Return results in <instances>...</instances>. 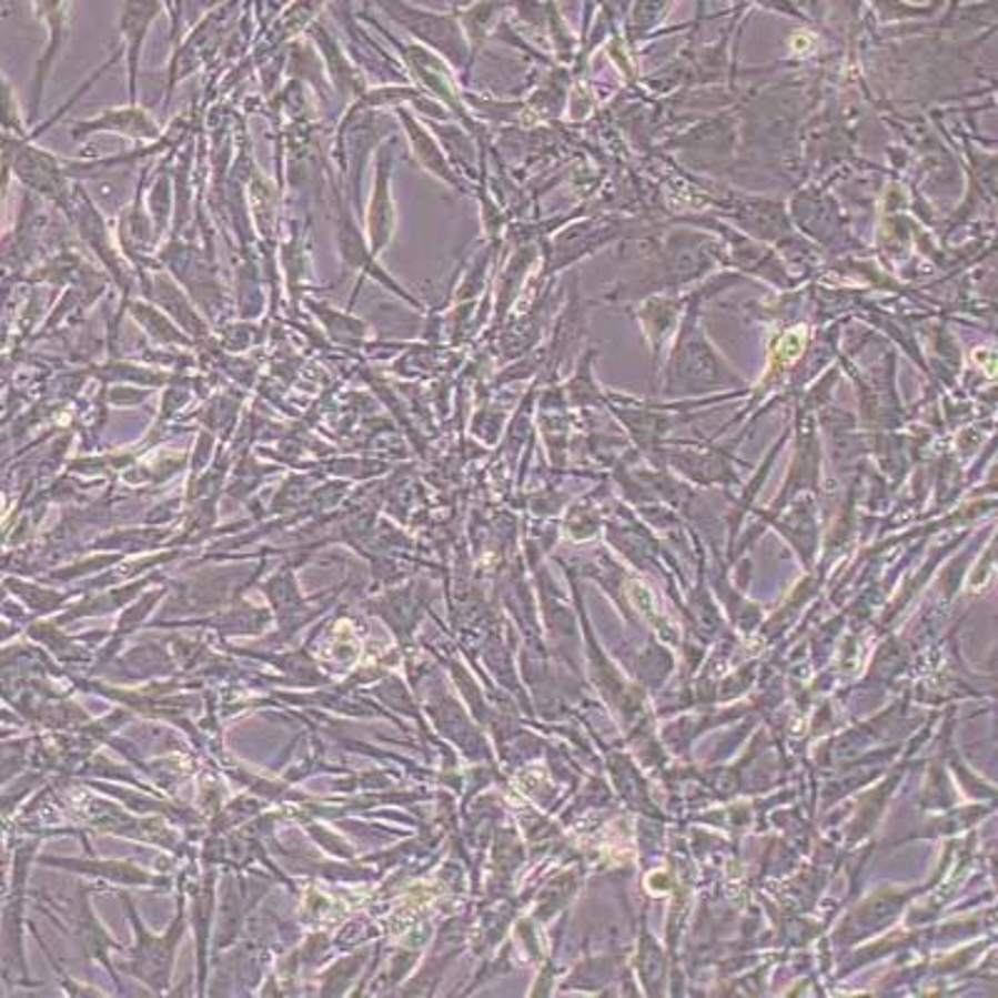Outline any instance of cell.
<instances>
[{
    "label": "cell",
    "instance_id": "1",
    "mask_svg": "<svg viewBox=\"0 0 998 998\" xmlns=\"http://www.w3.org/2000/svg\"><path fill=\"white\" fill-rule=\"evenodd\" d=\"M160 13L155 3H125L120 10V33L125 38V60H128V88H130V105L138 100V65L140 50H143L145 36L153 18Z\"/></svg>",
    "mask_w": 998,
    "mask_h": 998
},
{
    "label": "cell",
    "instance_id": "2",
    "mask_svg": "<svg viewBox=\"0 0 998 998\" xmlns=\"http://www.w3.org/2000/svg\"><path fill=\"white\" fill-rule=\"evenodd\" d=\"M395 213H392V200H390V163L387 158L382 155V163L377 158V170H375V190H372V203H370V213H367V225H370V248L372 255L390 243L392 228H395Z\"/></svg>",
    "mask_w": 998,
    "mask_h": 998
},
{
    "label": "cell",
    "instance_id": "3",
    "mask_svg": "<svg viewBox=\"0 0 998 998\" xmlns=\"http://www.w3.org/2000/svg\"><path fill=\"white\" fill-rule=\"evenodd\" d=\"M98 128L100 130H113V133H125V135H133V138H155L160 133L158 125L143 113V110H138L135 105H130L125 110H108V113H103L95 120H90V123L75 125L73 135L88 133V130H98Z\"/></svg>",
    "mask_w": 998,
    "mask_h": 998
},
{
    "label": "cell",
    "instance_id": "4",
    "mask_svg": "<svg viewBox=\"0 0 998 998\" xmlns=\"http://www.w3.org/2000/svg\"><path fill=\"white\" fill-rule=\"evenodd\" d=\"M50 13H53V16L48 18V23H50V46L46 50V56L38 60V70H36V78H33V93H30V123H36V115H38V108H40V98H43V88H46V78L50 75V70H53L56 50L60 46V40H63V36H65V6H53V8H50Z\"/></svg>",
    "mask_w": 998,
    "mask_h": 998
},
{
    "label": "cell",
    "instance_id": "5",
    "mask_svg": "<svg viewBox=\"0 0 998 998\" xmlns=\"http://www.w3.org/2000/svg\"><path fill=\"white\" fill-rule=\"evenodd\" d=\"M18 175L26 180L28 185L38 188L40 193H50V188L58 185L60 168L56 158H50L43 150L30 148L23 153V160L18 158Z\"/></svg>",
    "mask_w": 998,
    "mask_h": 998
}]
</instances>
